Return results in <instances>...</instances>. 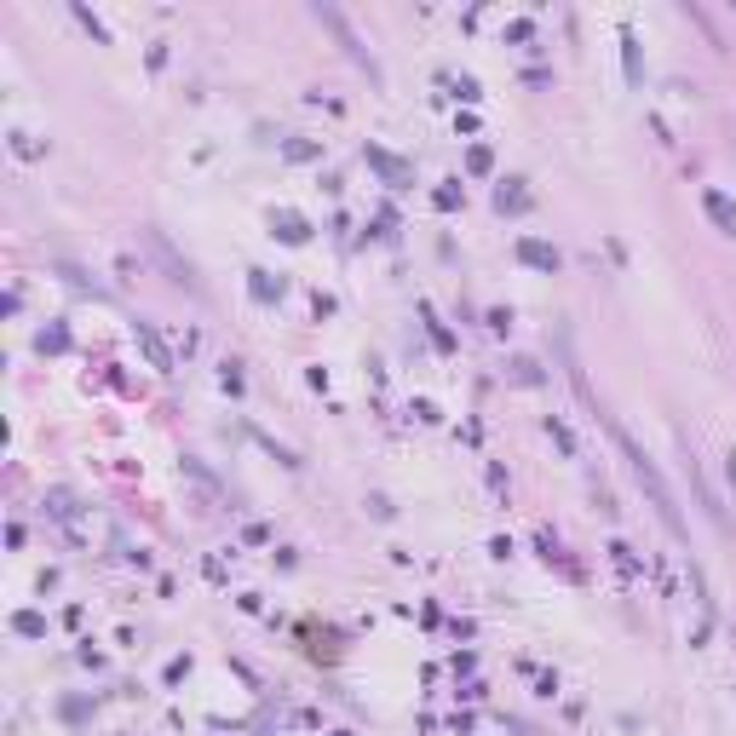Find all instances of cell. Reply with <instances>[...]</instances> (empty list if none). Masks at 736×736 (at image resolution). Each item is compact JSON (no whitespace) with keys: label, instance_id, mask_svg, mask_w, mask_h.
I'll return each instance as SVG.
<instances>
[{"label":"cell","instance_id":"4","mask_svg":"<svg viewBox=\"0 0 736 736\" xmlns=\"http://www.w3.org/2000/svg\"><path fill=\"white\" fill-rule=\"evenodd\" d=\"M518 253H524L529 265H541V271H558V253H552L547 242H529V236H524V242H518Z\"/></svg>","mask_w":736,"mask_h":736},{"label":"cell","instance_id":"1","mask_svg":"<svg viewBox=\"0 0 736 736\" xmlns=\"http://www.w3.org/2000/svg\"><path fill=\"white\" fill-rule=\"evenodd\" d=\"M610 437H616V449L627 455V466H633V478H639V489L650 495V506H656V518H662L673 535H685V518H679V506H673V489H667V478L656 472V460L644 455L639 443H633V432L621 426V420H610Z\"/></svg>","mask_w":736,"mask_h":736},{"label":"cell","instance_id":"2","mask_svg":"<svg viewBox=\"0 0 736 736\" xmlns=\"http://www.w3.org/2000/svg\"><path fill=\"white\" fill-rule=\"evenodd\" d=\"M702 207H708V219L725 230V236H736V202L725 196V190H713L708 184V190H702Z\"/></svg>","mask_w":736,"mask_h":736},{"label":"cell","instance_id":"3","mask_svg":"<svg viewBox=\"0 0 736 736\" xmlns=\"http://www.w3.org/2000/svg\"><path fill=\"white\" fill-rule=\"evenodd\" d=\"M317 18L328 23V29H334V35H340V41L351 46V58H357V64H368V75H374V58H368V52H363V41H357V35H351V23H345L340 12H334V6H317Z\"/></svg>","mask_w":736,"mask_h":736},{"label":"cell","instance_id":"5","mask_svg":"<svg viewBox=\"0 0 736 736\" xmlns=\"http://www.w3.org/2000/svg\"><path fill=\"white\" fill-rule=\"evenodd\" d=\"M138 340H144V351H150V363H156V368H173V363H167V345L156 340V328H144V322H138Z\"/></svg>","mask_w":736,"mask_h":736}]
</instances>
